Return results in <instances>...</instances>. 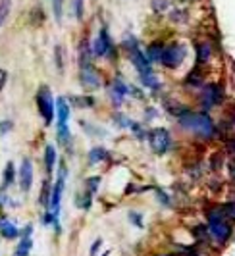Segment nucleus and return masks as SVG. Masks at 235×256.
<instances>
[{"label":"nucleus","instance_id":"obj_1","mask_svg":"<svg viewBox=\"0 0 235 256\" xmlns=\"http://www.w3.org/2000/svg\"><path fill=\"white\" fill-rule=\"evenodd\" d=\"M180 129H183L185 133H189L191 137H195L198 141H214L220 137V129L216 126L214 118L208 112L202 110H185L183 114L176 118Z\"/></svg>","mask_w":235,"mask_h":256},{"label":"nucleus","instance_id":"obj_2","mask_svg":"<svg viewBox=\"0 0 235 256\" xmlns=\"http://www.w3.org/2000/svg\"><path fill=\"white\" fill-rule=\"evenodd\" d=\"M204 218H206L210 239L216 244H222V246L226 243H230V239L234 237V224L224 218L220 206H208L204 210Z\"/></svg>","mask_w":235,"mask_h":256},{"label":"nucleus","instance_id":"obj_3","mask_svg":"<svg viewBox=\"0 0 235 256\" xmlns=\"http://www.w3.org/2000/svg\"><path fill=\"white\" fill-rule=\"evenodd\" d=\"M226 102V89H224L222 83H204L200 89H198V106L202 112H212L214 108L222 106Z\"/></svg>","mask_w":235,"mask_h":256},{"label":"nucleus","instance_id":"obj_4","mask_svg":"<svg viewBox=\"0 0 235 256\" xmlns=\"http://www.w3.org/2000/svg\"><path fill=\"white\" fill-rule=\"evenodd\" d=\"M35 104H37V112L42 118V124L52 126L54 118H56V98H54L52 90L48 85H40L37 89Z\"/></svg>","mask_w":235,"mask_h":256},{"label":"nucleus","instance_id":"obj_5","mask_svg":"<svg viewBox=\"0 0 235 256\" xmlns=\"http://www.w3.org/2000/svg\"><path fill=\"white\" fill-rule=\"evenodd\" d=\"M92 46V54H94V58H102V60H110V62H114L118 56V48L116 44H114V40L110 37V33H108V29L106 27H100L98 29V33H96V37L92 38L91 42Z\"/></svg>","mask_w":235,"mask_h":256},{"label":"nucleus","instance_id":"obj_6","mask_svg":"<svg viewBox=\"0 0 235 256\" xmlns=\"http://www.w3.org/2000/svg\"><path fill=\"white\" fill-rule=\"evenodd\" d=\"M185 58H187V46L183 42H170V44L164 46L160 66L168 72H176L183 66Z\"/></svg>","mask_w":235,"mask_h":256},{"label":"nucleus","instance_id":"obj_7","mask_svg":"<svg viewBox=\"0 0 235 256\" xmlns=\"http://www.w3.org/2000/svg\"><path fill=\"white\" fill-rule=\"evenodd\" d=\"M146 141H148L150 150L156 154V156H164V154H168L172 150V146H174V137H172L170 129H166V128L148 129Z\"/></svg>","mask_w":235,"mask_h":256},{"label":"nucleus","instance_id":"obj_8","mask_svg":"<svg viewBox=\"0 0 235 256\" xmlns=\"http://www.w3.org/2000/svg\"><path fill=\"white\" fill-rule=\"evenodd\" d=\"M78 79H79V87L83 89V92H94V90H100L104 87L102 74H100L92 64L79 68Z\"/></svg>","mask_w":235,"mask_h":256},{"label":"nucleus","instance_id":"obj_9","mask_svg":"<svg viewBox=\"0 0 235 256\" xmlns=\"http://www.w3.org/2000/svg\"><path fill=\"white\" fill-rule=\"evenodd\" d=\"M104 89L108 94V100L116 110H120L126 102V98L130 96V83H126L122 77H112V81L106 83Z\"/></svg>","mask_w":235,"mask_h":256},{"label":"nucleus","instance_id":"obj_10","mask_svg":"<svg viewBox=\"0 0 235 256\" xmlns=\"http://www.w3.org/2000/svg\"><path fill=\"white\" fill-rule=\"evenodd\" d=\"M33 181H35V166H33V160L26 156L22 160V164L18 168V185H20V191L24 194H29L33 189Z\"/></svg>","mask_w":235,"mask_h":256},{"label":"nucleus","instance_id":"obj_11","mask_svg":"<svg viewBox=\"0 0 235 256\" xmlns=\"http://www.w3.org/2000/svg\"><path fill=\"white\" fill-rule=\"evenodd\" d=\"M33 224H26V228H22V235L18 239L16 250L12 256H31L33 250Z\"/></svg>","mask_w":235,"mask_h":256},{"label":"nucleus","instance_id":"obj_12","mask_svg":"<svg viewBox=\"0 0 235 256\" xmlns=\"http://www.w3.org/2000/svg\"><path fill=\"white\" fill-rule=\"evenodd\" d=\"M128 56H130V62L133 64V68L137 70L139 76H143V74H152V72H154V64L148 60V56L144 54V50L137 48V50L130 52Z\"/></svg>","mask_w":235,"mask_h":256},{"label":"nucleus","instance_id":"obj_13","mask_svg":"<svg viewBox=\"0 0 235 256\" xmlns=\"http://www.w3.org/2000/svg\"><path fill=\"white\" fill-rule=\"evenodd\" d=\"M22 235V228L8 216H0V237L6 241H16Z\"/></svg>","mask_w":235,"mask_h":256},{"label":"nucleus","instance_id":"obj_14","mask_svg":"<svg viewBox=\"0 0 235 256\" xmlns=\"http://www.w3.org/2000/svg\"><path fill=\"white\" fill-rule=\"evenodd\" d=\"M212 56H214L212 42H210V40H198V42L195 44V62H196V66H200V68L208 66L210 60H212Z\"/></svg>","mask_w":235,"mask_h":256},{"label":"nucleus","instance_id":"obj_15","mask_svg":"<svg viewBox=\"0 0 235 256\" xmlns=\"http://www.w3.org/2000/svg\"><path fill=\"white\" fill-rule=\"evenodd\" d=\"M204 85V72L200 66H195L191 72H187V76L183 79V89L198 90Z\"/></svg>","mask_w":235,"mask_h":256},{"label":"nucleus","instance_id":"obj_16","mask_svg":"<svg viewBox=\"0 0 235 256\" xmlns=\"http://www.w3.org/2000/svg\"><path fill=\"white\" fill-rule=\"evenodd\" d=\"M72 118V106L68 102V96L56 98V126H70Z\"/></svg>","mask_w":235,"mask_h":256},{"label":"nucleus","instance_id":"obj_17","mask_svg":"<svg viewBox=\"0 0 235 256\" xmlns=\"http://www.w3.org/2000/svg\"><path fill=\"white\" fill-rule=\"evenodd\" d=\"M108 160H110V150L104 144H94L87 152V164L89 166H98V164H104Z\"/></svg>","mask_w":235,"mask_h":256},{"label":"nucleus","instance_id":"obj_18","mask_svg":"<svg viewBox=\"0 0 235 256\" xmlns=\"http://www.w3.org/2000/svg\"><path fill=\"white\" fill-rule=\"evenodd\" d=\"M42 164H44V172L48 178H52V174L56 172V166H58V148L54 144H46L44 146V154H42Z\"/></svg>","mask_w":235,"mask_h":256},{"label":"nucleus","instance_id":"obj_19","mask_svg":"<svg viewBox=\"0 0 235 256\" xmlns=\"http://www.w3.org/2000/svg\"><path fill=\"white\" fill-rule=\"evenodd\" d=\"M139 81H141V87L144 90H148V92H160L162 90V81H160V77L156 76V72H152V74H143V76H139Z\"/></svg>","mask_w":235,"mask_h":256},{"label":"nucleus","instance_id":"obj_20","mask_svg":"<svg viewBox=\"0 0 235 256\" xmlns=\"http://www.w3.org/2000/svg\"><path fill=\"white\" fill-rule=\"evenodd\" d=\"M68 102L72 108H94L96 100L91 92H83V94H70Z\"/></svg>","mask_w":235,"mask_h":256},{"label":"nucleus","instance_id":"obj_21","mask_svg":"<svg viewBox=\"0 0 235 256\" xmlns=\"http://www.w3.org/2000/svg\"><path fill=\"white\" fill-rule=\"evenodd\" d=\"M14 183H18V168L10 160V162H6V166L2 170V191L10 189Z\"/></svg>","mask_w":235,"mask_h":256},{"label":"nucleus","instance_id":"obj_22","mask_svg":"<svg viewBox=\"0 0 235 256\" xmlns=\"http://www.w3.org/2000/svg\"><path fill=\"white\" fill-rule=\"evenodd\" d=\"M164 46H166V42H164V40H152V42L144 48V54L148 56V60H150L152 64H160Z\"/></svg>","mask_w":235,"mask_h":256},{"label":"nucleus","instance_id":"obj_23","mask_svg":"<svg viewBox=\"0 0 235 256\" xmlns=\"http://www.w3.org/2000/svg\"><path fill=\"white\" fill-rule=\"evenodd\" d=\"M50 192H52V178H44L42 181V187H40L39 192V204L42 206V210H46L48 204H50Z\"/></svg>","mask_w":235,"mask_h":256},{"label":"nucleus","instance_id":"obj_24","mask_svg":"<svg viewBox=\"0 0 235 256\" xmlns=\"http://www.w3.org/2000/svg\"><path fill=\"white\" fill-rule=\"evenodd\" d=\"M92 196H94V192H91L89 189L79 191L76 194V206H78L79 210H83V212H89L92 206Z\"/></svg>","mask_w":235,"mask_h":256},{"label":"nucleus","instance_id":"obj_25","mask_svg":"<svg viewBox=\"0 0 235 256\" xmlns=\"http://www.w3.org/2000/svg\"><path fill=\"white\" fill-rule=\"evenodd\" d=\"M112 122H114V126H116L118 129H130L131 124H133V120L128 118L126 114H122L120 110H116V112L112 114Z\"/></svg>","mask_w":235,"mask_h":256},{"label":"nucleus","instance_id":"obj_26","mask_svg":"<svg viewBox=\"0 0 235 256\" xmlns=\"http://www.w3.org/2000/svg\"><path fill=\"white\" fill-rule=\"evenodd\" d=\"M131 135L135 137V139H139V141H144L146 139V135H148V129L144 128V124H141V122H135L133 120V124H131Z\"/></svg>","mask_w":235,"mask_h":256},{"label":"nucleus","instance_id":"obj_27","mask_svg":"<svg viewBox=\"0 0 235 256\" xmlns=\"http://www.w3.org/2000/svg\"><path fill=\"white\" fill-rule=\"evenodd\" d=\"M218 206H220V212L224 214V218L235 226V200H228V202H222Z\"/></svg>","mask_w":235,"mask_h":256},{"label":"nucleus","instance_id":"obj_28","mask_svg":"<svg viewBox=\"0 0 235 256\" xmlns=\"http://www.w3.org/2000/svg\"><path fill=\"white\" fill-rule=\"evenodd\" d=\"M122 48L130 54V52L137 50V48H141V46H139L137 37H135V35H131V33H128V35H124V38H122Z\"/></svg>","mask_w":235,"mask_h":256},{"label":"nucleus","instance_id":"obj_29","mask_svg":"<svg viewBox=\"0 0 235 256\" xmlns=\"http://www.w3.org/2000/svg\"><path fill=\"white\" fill-rule=\"evenodd\" d=\"M54 64H56V70H58V74H64L66 54H64V48H62L60 44H56V46H54Z\"/></svg>","mask_w":235,"mask_h":256},{"label":"nucleus","instance_id":"obj_30","mask_svg":"<svg viewBox=\"0 0 235 256\" xmlns=\"http://www.w3.org/2000/svg\"><path fill=\"white\" fill-rule=\"evenodd\" d=\"M226 164V160H224V154L222 152H212L208 158V168L210 172H220Z\"/></svg>","mask_w":235,"mask_h":256},{"label":"nucleus","instance_id":"obj_31","mask_svg":"<svg viewBox=\"0 0 235 256\" xmlns=\"http://www.w3.org/2000/svg\"><path fill=\"white\" fill-rule=\"evenodd\" d=\"M79 126L85 129V133H89L91 137H104V129H100L98 126H94V124H91V122H85V120H81L79 122Z\"/></svg>","mask_w":235,"mask_h":256},{"label":"nucleus","instance_id":"obj_32","mask_svg":"<svg viewBox=\"0 0 235 256\" xmlns=\"http://www.w3.org/2000/svg\"><path fill=\"white\" fill-rule=\"evenodd\" d=\"M128 220H130L131 226H135V228H139V230L144 228V214L139 212V210H130V212H128Z\"/></svg>","mask_w":235,"mask_h":256},{"label":"nucleus","instance_id":"obj_33","mask_svg":"<svg viewBox=\"0 0 235 256\" xmlns=\"http://www.w3.org/2000/svg\"><path fill=\"white\" fill-rule=\"evenodd\" d=\"M156 200L160 206H164V208H172L174 206V198H172V194L168 191H164V189H156Z\"/></svg>","mask_w":235,"mask_h":256},{"label":"nucleus","instance_id":"obj_34","mask_svg":"<svg viewBox=\"0 0 235 256\" xmlns=\"http://www.w3.org/2000/svg\"><path fill=\"white\" fill-rule=\"evenodd\" d=\"M83 14H85V0H72V16L78 22H81Z\"/></svg>","mask_w":235,"mask_h":256},{"label":"nucleus","instance_id":"obj_35","mask_svg":"<svg viewBox=\"0 0 235 256\" xmlns=\"http://www.w3.org/2000/svg\"><path fill=\"white\" fill-rule=\"evenodd\" d=\"M10 10H12V0H0V27L6 24Z\"/></svg>","mask_w":235,"mask_h":256},{"label":"nucleus","instance_id":"obj_36","mask_svg":"<svg viewBox=\"0 0 235 256\" xmlns=\"http://www.w3.org/2000/svg\"><path fill=\"white\" fill-rule=\"evenodd\" d=\"M150 8L154 14H164L170 10V0H150Z\"/></svg>","mask_w":235,"mask_h":256},{"label":"nucleus","instance_id":"obj_37","mask_svg":"<svg viewBox=\"0 0 235 256\" xmlns=\"http://www.w3.org/2000/svg\"><path fill=\"white\" fill-rule=\"evenodd\" d=\"M170 20L174 24H185L187 22V12L183 8H176L170 12Z\"/></svg>","mask_w":235,"mask_h":256},{"label":"nucleus","instance_id":"obj_38","mask_svg":"<svg viewBox=\"0 0 235 256\" xmlns=\"http://www.w3.org/2000/svg\"><path fill=\"white\" fill-rule=\"evenodd\" d=\"M100 181H102V178H98V176L87 178V180H85V189H89L91 192H96L98 187H100Z\"/></svg>","mask_w":235,"mask_h":256},{"label":"nucleus","instance_id":"obj_39","mask_svg":"<svg viewBox=\"0 0 235 256\" xmlns=\"http://www.w3.org/2000/svg\"><path fill=\"white\" fill-rule=\"evenodd\" d=\"M52 10L56 22L60 24L62 22V16H64V0H52Z\"/></svg>","mask_w":235,"mask_h":256},{"label":"nucleus","instance_id":"obj_40","mask_svg":"<svg viewBox=\"0 0 235 256\" xmlns=\"http://www.w3.org/2000/svg\"><path fill=\"white\" fill-rule=\"evenodd\" d=\"M14 129V122L12 120H0V137H4V135H8L10 131Z\"/></svg>","mask_w":235,"mask_h":256},{"label":"nucleus","instance_id":"obj_41","mask_svg":"<svg viewBox=\"0 0 235 256\" xmlns=\"http://www.w3.org/2000/svg\"><path fill=\"white\" fill-rule=\"evenodd\" d=\"M143 116H144V122H152V120H156L158 116H160V112H158L154 106H146Z\"/></svg>","mask_w":235,"mask_h":256},{"label":"nucleus","instance_id":"obj_42","mask_svg":"<svg viewBox=\"0 0 235 256\" xmlns=\"http://www.w3.org/2000/svg\"><path fill=\"white\" fill-rule=\"evenodd\" d=\"M102 244H104V239L102 237H96L94 243L91 244V248H89V256H98V250L102 248Z\"/></svg>","mask_w":235,"mask_h":256},{"label":"nucleus","instance_id":"obj_43","mask_svg":"<svg viewBox=\"0 0 235 256\" xmlns=\"http://www.w3.org/2000/svg\"><path fill=\"white\" fill-rule=\"evenodd\" d=\"M226 168H228V178H230V181L235 185V158H230V160L226 162Z\"/></svg>","mask_w":235,"mask_h":256},{"label":"nucleus","instance_id":"obj_44","mask_svg":"<svg viewBox=\"0 0 235 256\" xmlns=\"http://www.w3.org/2000/svg\"><path fill=\"white\" fill-rule=\"evenodd\" d=\"M224 150L230 154V158H235V137H232V139H228V141L224 142Z\"/></svg>","mask_w":235,"mask_h":256},{"label":"nucleus","instance_id":"obj_45","mask_svg":"<svg viewBox=\"0 0 235 256\" xmlns=\"http://www.w3.org/2000/svg\"><path fill=\"white\" fill-rule=\"evenodd\" d=\"M130 96L137 98V100H143V98H144L143 90L139 89V87H135V85H130Z\"/></svg>","mask_w":235,"mask_h":256},{"label":"nucleus","instance_id":"obj_46","mask_svg":"<svg viewBox=\"0 0 235 256\" xmlns=\"http://www.w3.org/2000/svg\"><path fill=\"white\" fill-rule=\"evenodd\" d=\"M6 83H8V72H6L4 68H0V92L4 90Z\"/></svg>","mask_w":235,"mask_h":256},{"label":"nucleus","instance_id":"obj_47","mask_svg":"<svg viewBox=\"0 0 235 256\" xmlns=\"http://www.w3.org/2000/svg\"><path fill=\"white\" fill-rule=\"evenodd\" d=\"M158 256H176V254H170V252H164V254H158Z\"/></svg>","mask_w":235,"mask_h":256},{"label":"nucleus","instance_id":"obj_48","mask_svg":"<svg viewBox=\"0 0 235 256\" xmlns=\"http://www.w3.org/2000/svg\"><path fill=\"white\" fill-rule=\"evenodd\" d=\"M100 256H110V250H106L104 254H100Z\"/></svg>","mask_w":235,"mask_h":256}]
</instances>
